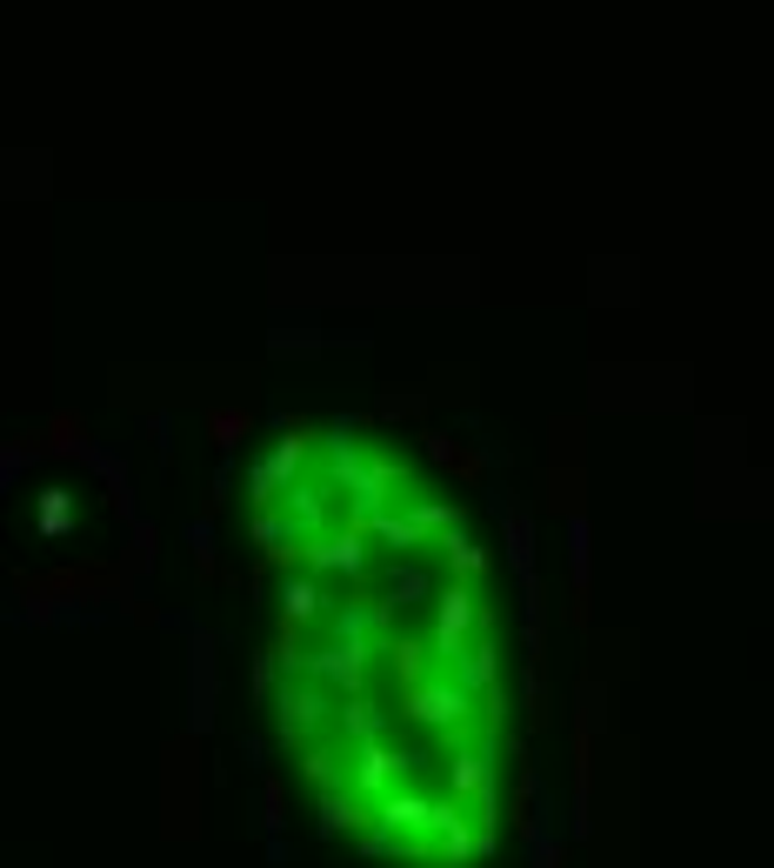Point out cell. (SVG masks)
<instances>
[{"mask_svg": "<svg viewBox=\"0 0 774 868\" xmlns=\"http://www.w3.org/2000/svg\"><path fill=\"white\" fill-rule=\"evenodd\" d=\"M314 435L287 428L274 461L247 481L287 495V515L314 535L294 542L267 515L247 528L274 568H294L274 615V648L254 682H274L281 749L321 822L368 856L408 868H468L501 829V648L481 602L488 575L434 582L414 548L461 521L454 501H421L394 455L334 441L327 468L354 495L341 528L321 515V488L301 475ZM454 568V562H448Z\"/></svg>", "mask_w": 774, "mask_h": 868, "instance_id": "6da1fadb", "label": "cell"}]
</instances>
